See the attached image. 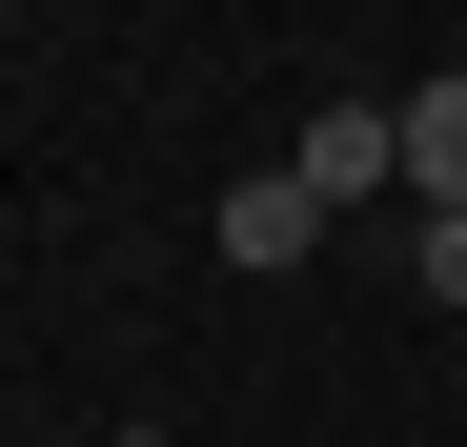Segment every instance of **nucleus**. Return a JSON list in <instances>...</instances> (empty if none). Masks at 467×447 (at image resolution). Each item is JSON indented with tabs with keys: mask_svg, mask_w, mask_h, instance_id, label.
<instances>
[{
	"mask_svg": "<svg viewBox=\"0 0 467 447\" xmlns=\"http://www.w3.org/2000/svg\"><path fill=\"white\" fill-rule=\"evenodd\" d=\"M386 122H407V203H427V224H467V61H427Z\"/></svg>",
	"mask_w": 467,
	"mask_h": 447,
	"instance_id": "obj_2",
	"label": "nucleus"
},
{
	"mask_svg": "<svg viewBox=\"0 0 467 447\" xmlns=\"http://www.w3.org/2000/svg\"><path fill=\"white\" fill-rule=\"evenodd\" d=\"M102 447H163V427H102Z\"/></svg>",
	"mask_w": 467,
	"mask_h": 447,
	"instance_id": "obj_5",
	"label": "nucleus"
},
{
	"mask_svg": "<svg viewBox=\"0 0 467 447\" xmlns=\"http://www.w3.org/2000/svg\"><path fill=\"white\" fill-rule=\"evenodd\" d=\"M285 163L326 183V203H386V183H407V122H386V102H305V142H285Z\"/></svg>",
	"mask_w": 467,
	"mask_h": 447,
	"instance_id": "obj_1",
	"label": "nucleus"
},
{
	"mask_svg": "<svg viewBox=\"0 0 467 447\" xmlns=\"http://www.w3.org/2000/svg\"><path fill=\"white\" fill-rule=\"evenodd\" d=\"M326 183H305V163H265V183H223V265H305V244H326Z\"/></svg>",
	"mask_w": 467,
	"mask_h": 447,
	"instance_id": "obj_3",
	"label": "nucleus"
},
{
	"mask_svg": "<svg viewBox=\"0 0 467 447\" xmlns=\"http://www.w3.org/2000/svg\"><path fill=\"white\" fill-rule=\"evenodd\" d=\"M407 285H427V306H467V224H407Z\"/></svg>",
	"mask_w": 467,
	"mask_h": 447,
	"instance_id": "obj_4",
	"label": "nucleus"
}]
</instances>
